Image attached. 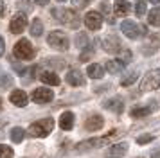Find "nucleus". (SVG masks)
I'll list each match as a JSON object with an SVG mask.
<instances>
[{
  "instance_id": "f257e3e1",
  "label": "nucleus",
  "mask_w": 160,
  "mask_h": 158,
  "mask_svg": "<svg viewBox=\"0 0 160 158\" xmlns=\"http://www.w3.org/2000/svg\"><path fill=\"white\" fill-rule=\"evenodd\" d=\"M54 129V121L51 117L47 119H42V121H36L34 124L29 126V135L31 136H47Z\"/></svg>"
},
{
  "instance_id": "f03ea898",
  "label": "nucleus",
  "mask_w": 160,
  "mask_h": 158,
  "mask_svg": "<svg viewBox=\"0 0 160 158\" xmlns=\"http://www.w3.org/2000/svg\"><path fill=\"white\" fill-rule=\"evenodd\" d=\"M13 54H15V57H18V59L29 61V59L34 57V49H32V45H31L29 40L22 38V40H18V42H16L15 49H13Z\"/></svg>"
},
{
  "instance_id": "7ed1b4c3",
  "label": "nucleus",
  "mask_w": 160,
  "mask_h": 158,
  "mask_svg": "<svg viewBox=\"0 0 160 158\" xmlns=\"http://www.w3.org/2000/svg\"><path fill=\"white\" fill-rule=\"evenodd\" d=\"M158 86H160V68H155V70H149L144 76L140 90L142 92H151V90H157Z\"/></svg>"
},
{
  "instance_id": "20e7f679",
  "label": "nucleus",
  "mask_w": 160,
  "mask_h": 158,
  "mask_svg": "<svg viewBox=\"0 0 160 158\" xmlns=\"http://www.w3.org/2000/svg\"><path fill=\"white\" fill-rule=\"evenodd\" d=\"M117 135V131H110L108 135L101 136V138H90V140H85V142L78 144V151H85V149H90V147H102V146H106V144Z\"/></svg>"
},
{
  "instance_id": "39448f33",
  "label": "nucleus",
  "mask_w": 160,
  "mask_h": 158,
  "mask_svg": "<svg viewBox=\"0 0 160 158\" xmlns=\"http://www.w3.org/2000/svg\"><path fill=\"white\" fill-rule=\"evenodd\" d=\"M52 14H54L61 23H65V25H70V27H78V25H79L78 14L74 13L72 9H54Z\"/></svg>"
},
{
  "instance_id": "423d86ee",
  "label": "nucleus",
  "mask_w": 160,
  "mask_h": 158,
  "mask_svg": "<svg viewBox=\"0 0 160 158\" xmlns=\"http://www.w3.org/2000/svg\"><path fill=\"white\" fill-rule=\"evenodd\" d=\"M47 42H49L51 47H54V49H58V50L68 49V38L61 31H52L51 34H49V38H47Z\"/></svg>"
},
{
  "instance_id": "0eeeda50",
  "label": "nucleus",
  "mask_w": 160,
  "mask_h": 158,
  "mask_svg": "<svg viewBox=\"0 0 160 158\" xmlns=\"http://www.w3.org/2000/svg\"><path fill=\"white\" fill-rule=\"evenodd\" d=\"M85 25H87L90 31H99L101 25H102L101 13H97V11H88L87 16H85Z\"/></svg>"
},
{
  "instance_id": "6e6552de",
  "label": "nucleus",
  "mask_w": 160,
  "mask_h": 158,
  "mask_svg": "<svg viewBox=\"0 0 160 158\" xmlns=\"http://www.w3.org/2000/svg\"><path fill=\"white\" fill-rule=\"evenodd\" d=\"M31 99L34 102H38V104H45V102H51L54 99V93L49 88H36L32 92V95H31Z\"/></svg>"
},
{
  "instance_id": "1a4fd4ad",
  "label": "nucleus",
  "mask_w": 160,
  "mask_h": 158,
  "mask_svg": "<svg viewBox=\"0 0 160 158\" xmlns=\"http://www.w3.org/2000/svg\"><path fill=\"white\" fill-rule=\"evenodd\" d=\"M121 31H122V32L128 36L130 40H135V38H138V36H140V31H142V29L138 27L135 22L124 20L122 23H121Z\"/></svg>"
},
{
  "instance_id": "9d476101",
  "label": "nucleus",
  "mask_w": 160,
  "mask_h": 158,
  "mask_svg": "<svg viewBox=\"0 0 160 158\" xmlns=\"http://www.w3.org/2000/svg\"><path fill=\"white\" fill-rule=\"evenodd\" d=\"M25 27H27V18H25V14H23V13L15 14V16H13V20H11V23H9V29H11V32H13V34L22 32Z\"/></svg>"
},
{
  "instance_id": "9b49d317",
  "label": "nucleus",
  "mask_w": 160,
  "mask_h": 158,
  "mask_svg": "<svg viewBox=\"0 0 160 158\" xmlns=\"http://www.w3.org/2000/svg\"><path fill=\"white\" fill-rule=\"evenodd\" d=\"M126 153H128V144L126 142L113 144V146H110L108 151H106V158H122Z\"/></svg>"
},
{
  "instance_id": "f8f14e48",
  "label": "nucleus",
  "mask_w": 160,
  "mask_h": 158,
  "mask_svg": "<svg viewBox=\"0 0 160 158\" xmlns=\"http://www.w3.org/2000/svg\"><path fill=\"white\" fill-rule=\"evenodd\" d=\"M121 47L122 45H121V42L117 40L115 36H108L106 40H102V49L106 52H112V54L113 52H121Z\"/></svg>"
},
{
  "instance_id": "ddd939ff",
  "label": "nucleus",
  "mask_w": 160,
  "mask_h": 158,
  "mask_svg": "<svg viewBox=\"0 0 160 158\" xmlns=\"http://www.w3.org/2000/svg\"><path fill=\"white\" fill-rule=\"evenodd\" d=\"M27 99H29V97H27V93L23 92V90H13L11 95H9V101H11L15 106H20V108L27 104Z\"/></svg>"
},
{
  "instance_id": "4468645a",
  "label": "nucleus",
  "mask_w": 160,
  "mask_h": 158,
  "mask_svg": "<svg viewBox=\"0 0 160 158\" xmlns=\"http://www.w3.org/2000/svg\"><path fill=\"white\" fill-rule=\"evenodd\" d=\"M67 83L72 86H83L85 85V77H83V74H81L79 70H68V74H67Z\"/></svg>"
},
{
  "instance_id": "2eb2a0df",
  "label": "nucleus",
  "mask_w": 160,
  "mask_h": 158,
  "mask_svg": "<svg viewBox=\"0 0 160 158\" xmlns=\"http://www.w3.org/2000/svg\"><path fill=\"white\" fill-rule=\"evenodd\" d=\"M157 110V102L153 101L151 106H142V108H133L131 110V117L133 119H140V117H148L149 113H153Z\"/></svg>"
},
{
  "instance_id": "dca6fc26",
  "label": "nucleus",
  "mask_w": 160,
  "mask_h": 158,
  "mask_svg": "<svg viewBox=\"0 0 160 158\" xmlns=\"http://www.w3.org/2000/svg\"><path fill=\"white\" fill-rule=\"evenodd\" d=\"M102 124H104V121H102L101 115H92L90 119H87V122H85V128H87L88 131H97V129L102 128Z\"/></svg>"
},
{
  "instance_id": "f3484780",
  "label": "nucleus",
  "mask_w": 160,
  "mask_h": 158,
  "mask_svg": "<svg viewBox=\"0 0 160 158\" xmlns=\"http://www.w3.org/2000/svg\"><path fill=\"white\" fill-rule=\"evenodd\" d=\"M40 79L43 81L45 85H52V86H58L59 85V77L56 72L52 70H43L42 74H40Z\"/></svg>"
},
{
  "instance_id": "a211bd4d",
  "label": "nucleus",
  "mask_w": 160,
  "mask_h": 158,
  "mask_svg": "<svg viewBox=\"0 0 160 158\" xmlns=\"http://www.w3.org/2000/svg\"><path fill=\"white\" fill-rule=\"evenodd\" d=\"M59 128L68 131V129L74 128V113L72 111H65V113H61L59 117Z\"/></svg>"
},
{
  "instance_id": "6ab92c4d",
  "label": "nucleus",
  "mask_w": 160,
  "mask_h": 158,
  "mask_svg": "<svg viewBox=\"0 0 160 158\" xmlns=\"http://www.w3.org/2000/svg\"><path fill=\"white\" fill-rule=\"evenodd\" d=\"M115 14L117 16H126V14L130 13V2H126V0H115Z\"/></svg>"
},
{
  "instance_id": "aec40b11",
  "label": "nucleus",
  "mask_w": 160,
  "mask_h": 158,
  "mask_svg": "<svg viewBox=\"0 0 160 158\" xmlns=\"http://www.w3.org/2000/svg\"><path fill=\"white\" fill-rule=\"evenodd\" d=\"M122 68H124V63L121 59H110V61H106V70L110 74H121Z\"/></svg>"
},
{
  "instance_id": "412c9836",
  "label": "nucleus",
  "mask_w": 160,
  "mask_h": 158,
  "mask_svg": "<svg viewBox=\"0 0 160 158\" xmlns=\"http://www.w3.org/2000/svg\"><path fill=\"white\" fill-rule=\"evenodd\" d=\"M87 74H88L92 79H101L102 76H104V68H102L101 65L94 63V65H90V67L87 68Z\"/></svg>"
},
{
  "instance_id": "4be33fe9",
  "label": "nucleus",
  "mask_w": 160,
  "mask_h": 158,
  "mask_svg": "<svg viewBox=\"0 0 160 158\" xmlns=\"http://www.w3.org/2000/svg\"><path fill=\"white\" fill-rule=\"evenodd\" d=\"M104 108L110 110V111H115V113H121V111L124 110L122 101H121V99H110V101H106V102H104Z\"/></svg>"
},
{
  "instance_id": "5701e85b",
  "label": "nucleus",
  "mask_w": 160,
  "mask_h": 158,
  "mask_svg": "<svg viewBox=\"0 0 160 158\" xmlns=\"http://www.w3.org/2000/svg\"><path fill=\"white\" fill-rule=\"evenodd\" d=\"M148 22H149V25L158 27V25H160V7H155V9H151V11H149Z\"/></svg>"
},
{
  "instance_id": "b1692460",
  "label": "nucleus",
  "mask_w": 160,
  "mask_h": 158,
  "mask_svg": "<svg viewBox=\"0 0 160 158\" xmlns=\"http://www.w3.org/2000/svg\"><path fill=\"white\" fill-rule=\"evenodd\" d=\"M23 136H25V131L22 128H13L11 129V140L15 144H20L23 140Z\"/></svg>"
},
{
  "instance_id": "393cba45",
  "label": "nucleus",
  "mask_w": 160,
  "mask_h": 158,
  "mask_svg": "<svg viewBox=\"0 0 160 158\" xmlns=\"http://www.w3.org/2000/svg\"><path fill=\"white\" fill-rule=\"evenodd\" d=\"M42 32H43V23H42L40 18H34V20H32V25H31V34L40 36Z\"/></svg>"
},
{
  "instance_id": "a878e982",
  "label": "nucleus",
  "mask_w": 160,
  "mask_h": 158,
  "mask_svg": "<svg viewBox=\"0 0 160 158\" xmlns=\"http://www.w3.org/2000/svg\"><path fill=\"white\" fill-rule=\"evenodd\" d=\"M0 158H13V149L6 144H0Z\"/></svg>"
},
{
  "instance_id": "bb28decb",
  "label": "nucleus",
  "mask_w": 160,
  "mask_h": 158,
  "mask_svg": "<svg viewBox=\"0 0 160 158\" xmlns=\"http://www.w3.org/2000/svg\"><path fill=\"white\" fill-rule=\"evenodd\" d=\"M135 13H137V16H144V13H146V0H137V4H135Z\"/></svg>"
},
{
  "instance_id": "cd10ccee",
  "label": "nucleus",
  "mask_w": 160,
  "mask_h": 158,
  "mask_svg": "<svg viewBox=\"0 0 160 158\" xmlns=\"http://www.w3.org/2000/svg\"><path fill=\"white\" fill-rule=\"evenodd\" d=\"M137 77H138V74L137 72H133V74H130L126 79H122V86H128V85H131V83H135L137 81Z\"/></svg>"
},
{
  "instance_id": "c85d7f7f",
  "label": "nucleus",
  "mask_w": 160,
  "mask_h": 158,
  "mask_svg": "<svg viewBox=\"0 0 160 158\" xmlns=\"http://www.w3.org/2000/svg\"><path fill=\"white\" fill-rule=\"evenodd\" d=\"M151 140H153L151 135H142V136H138V138H137L138 144H146V142H151Z\"/></svg>"
},
{
  "instance_id": "c756f323",
  "label": "nucleus",
  "mask_w": 160,
  "mask_h": 158,
  "mask_svg": "<svg viewBox=\"0 0 160 158\" xmlns=\"http://www.w3.org/2000/svg\"><path fill=\"white\" fill-rule=\"evenodd\" d=\"M4 50H6V42H4V38H0V56L4 54Z\"/></svg>"
},
{
  "instance_id": "7c9ffc66",
  "label": "nucleus",
  "mask_w": 160,
  "mask_h": 158,
  "mask_svg": "<svg viewBox=\"0 0 160 158\" xmlns=\"http://www.w3.org/2000/svg\"><path fill=\"white\" fill-rule=\"evenodd\" d=\"M4 13H6V4H4V2L0 0V16H2Z\"/></svg>"
},
{
  "instance_id": "2f4dec72",
  "label": "nucleus",
  "mask_w": 160,
  "mask_h": 158,
  "mask_svg": "<svg viewBox=\"0 0 160 158\" xmlns=\"http://www.w3.org/2000/svg\"><path fill=\"white\" fill-rule=\"evenodd\" d=\"M74 2H76V6H85V4H87V2H88V0H74Z\"/></svg>"
},
{
  "instance_id": "473e14b6",
  "label": "nucleus",
  "mask_w": 160,
  "mask_h": 158,
  "mask_svg": "<svg viewBox=\"0 0 160 158\" xmlns=\"http://www.w3.org/2000/svg\"><path fill=\"white\" fill-rule=\"evenodd\" d=\"M36 4H38V6H47V4H49V0H36Z\"/></svg>"
},
{
  "instance_id": "72a5a7b5",
  "label": "nucleus",
  "mask_w": 160,
  "mask_h": 158,
  "mask_svg": "<svg viewBox=\"0 0 160 158\" xmlns=\"http://www.w3.org/2000/svg\"><path fill=\"white\" fill-rule=\"evenodd\" d=\"M151 158H160V151H157V153H153Z\"/></svg>"
},
{
  "instance_id": "f704fd0d",
  "label": "nucleus",
  "mask_w": 160,
  "mask_h": 158,
  "mask_svg": "<svg viewBox=\"0 0 160 158\" xmlns=\"http://www.w3.org/2000/svg\"><path fill=\"white\" fill-rule=\"evenodd\" d=\"M149 2H151V4H158L160 0H149Z\"/></svg>"
},
{
  "instance_id": "c9c22d12",
  "label": "nucleus",
  "mask_w": 160,
  "mask_h": 158,
  "mask_svg": "<svg viewBox=\"0 0 160 158\" xmlns=\"http://www.w3.org/2000/svg\"><path fill=\"white\" fill-rule=\"evenodd\" d=\"M0 108H2V99H0Z\"/></svg>"
},
{
  "instance_id": "e433bc0d",
  "label": "nucleus",
  "mask_w": 160,
  "mask_h": 158,
  "mask_svg": "<svg viewBox=\"0 0 160 158\" xmlns=\"http://www.w3.org/2000/svg\"><path fill=\"white\" fill-rule=\"evenodd\" d=\"M58 2H65V0H58Z\"/></svg>"
},
{
  "instance_id": "4c0bfd02",
  "label": "nucleus",
  "mask_w": 160,
  "mask_h": 158,
  "mask_svg": "<svg viewBox=\"0 0 160 158\" xmlns=\"http://www.w3.org/2000/svg\"><path fill=\"white\" fill-rule=\"evenodd\" d=\"M138 158H140V156H138Z\"/></svg>"
}]
</instances>
